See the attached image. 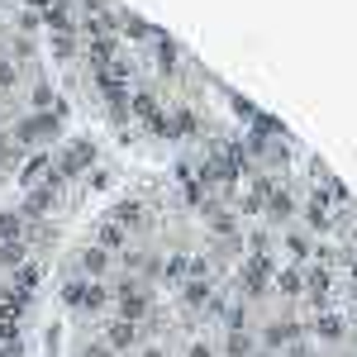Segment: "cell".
Returning <instances> with one entry per match:
<instances>
[{"instance_id": "cell-1", "label": "cell", "mask_w": 357, "mask_h": 357, "mask_svg": "<svg viewBox=\"0 0 357 357\" xmlns=\"http://www.w3.org/2000/svg\"><path fill=\"white\" fill-rule=\"evenodd\" d=\"M20 138L24 143H53L57 138V114H29L20 124Z\"/></svg>"}, {"instance_id": "cell-2", "label": "cell", "mask_w": 357, "mask_h": 357, "mask_svg": "<svg viewBox=\"0 0 357 357\" xmlns=\"http://www.w3.org/2000/svg\"><path fill=\"white\" fill-rule=\"evenodd\" d=\"M82 267H86V272H91V276H100V272H105V267H110V252H105V248H91V252H86V257H82Z\"/></svg>"}, {"instance_id": "cell-3", "label": "cell", "mask_w": 357, "mask_h": 357, "mask_svg": "<svg viewBox=\"0 0 357 357\" xmlns=\"http://www.w3.org/2000/svg\"><path fill=\"white\" fill-rule=\"evenodd\" d=\"M114 220L119 224H138L143 220V205H138V200H119V205H114Z\"/></svg>"}, {"instance_id": "cell-4", "label": "cell", "mask_w": 357, "mask_h": 357, "mask_svg": "<svg viewBox=\"0 0 357 357\" xmlns=\"http://www.w3.org/2000/svg\"><path fill=\"white\" fill-rule=\"evenodd\" d=\"M129 343H134V324H124V319L110 324V348H129Z\"/></svg>"}, {"instance_id": "cell-5", "label": "cell", "mask_w": 357, "mask_h": 357, "mask_svg": "<svg viewBox=\"0 0 357 357\" xmlns=\"http://www.w3.org/2000/svg\"><path fill=\"white\" fill-rule=\"evenodd\" d=\"M267 210H272V220H291V195L276 191L272 200H267Z\"/></svg>"}, {"instance_id": "cell-6", "label": "cell", "mask_w": 357, "mask_h": 357, "mask_svg": "<svg viewBox=\"0 0 357 357\" xmlns=\"http://www.w3.org/2000/svg\"><path fill=\"white\" fill-rule=\"evenodd\" d=\"M319 338H343V319L338 314H319Z\"/></svg>"}, {"instance_id": "cell-7", "label": "cell", "mask_w": 357, "mask_h": 357, "mask_svg": "<svg viewBox=\"0 0 357 357\" xmlns=\"http://www.w3.org/2000/svg\"><path fill=\"white\" fill-rule=\"evenodd\" d=\"M124 243V229H119V224H105V229H100V248H119Z\"/></svg>"}, {"instance_id": "cell-8", "label": "cell", "mask_w": 357, "mask_h": 357, "mask_svg": "<svg viewBox=\"0 0 357 357\" xmlns=\"http://www.w3.org/2000/svg\"><path fill=\"white\" fill-rule=\"evenodd\" d=\"M48 24H53V29H62V33H67V29H72V15H67L62 5H53V10H48Z\"/></svg>"}, {"instance_id": "cell-9", "label": "cell", "mask_w": 357, "mask_h": 357, "mask_svg": "<svg viewBox=\"0 0 357 357\" xmlns=\"http://www.w3.org/2000/svg\"><path fill=\"white\" fill-rule=\"evenodd\" d=\"M134 110H138V114H153V119H158V100H153V96H148V91H138Z\"/></svg>"}, {"instance_id": "cell-10", "label": "cell", "mask_w": 357, "mask_h": 357, "mask_svg": "<svg viewBox=\"0 0 357 357\" xmlns=\"http://www.w3.org/2000/svg\"><path fill=\"white\" fill-rule=\"evenodd\" d=\"M248 348H252V343H248L243 333L234 329V338H229V357H248Z\"/></svg>"}, {"instance_id": "cell-11", "label": "cell", "mask_w": 357, "mask_h": 357, "mask_svg": "<svg viewBox=\"0 0 357 357\" xmlns=\"http://www.w3.org/2000/svg\"><path fill=\"white\" fill-rule=\"evenodd\" d=\"M205 296H210V286H205V281H191V286H186V301H191V305H200Z\"/></svg>"}, {"instance_id": "cell-12", "label": "cell", "mask_w": 357, "mask_h": 357, "mask_svg": "<svg viewBox=\"0 0 357 357\" xmlns=\"http://www.w3.org/2000/svg\"><path fill=\"white\" fill-rule=\"evenodd\" d=\"M33 105L48 110V105H53V86H33Z\"/></svg>"}, {"instance_id": "cell-13", "label": "cell", "mask_w": 357, "mask_h": 357, "mask_svg": "<svg viewBox=\"0 0 357 357\" xmlns=\"http://www.w3.org/2000/svg\"><path fill=\"white\" fill-rule=\"evenodd\" d=\"M281 291H286V296H296V291H301V276H296V272H281Z\"/></svg>"}, {"instance_id": "cell-14", "label": "cell", "mask_w": 357, "mask_h": 357, "mask_svg": "<svg viewBox=\"0 0 357 357\" xmlns=\"http://www.w3.org/2000/svg\"><path fill=\"white\" fill-rule=\"evenodd\" d=\"M181 272H186V257H172V262H167V276H172V281H181Z\"/></svg>"}, {"instance_id": "cell-15", "label": "cell", "mask_w": 357, "mask_h": 357, "mask_svg": "<svg viewBox=\"0 0 357 357\" xmlns=\"http://www.w3.org/2000/svg\"><path fill=\"white\" fill-rule=\"evenodd\" d=\"M15 82V67H10V62H0V86H10Z\"/></svg>"}, {"instance_id": "cell-16", "label": "cell", "mask_w": 357, "mask_h": 357, "mask_svg": "<svg viewBox=\"0 0 357 357\" xmlns=\"http://www.w3.org/2000/svg\"><path fill=\"white\" fill-rule=\"evenodd\" d=\"M186 357H215V353H210L205 343H191V353H186Z\"/></svg>"}, {"instance_id": "cell-17", "label": "cell", "mask_w": 357, "mask_h": 357, "mask_svg": "<svg viewBox=\"0 0 357 357\" xmlns=\"http://www.w3.org/2000/svg\"><path fill=\"white\" fill-rule=\"evenodd\" d=\"M0 357H20V348H15V343H5V348H0Z\"/></svg>"}, {"instance_id": "cell-18", "label": "cell", "mask_w": 357, "mask_h": 357, "mask_svg": "<svg viewBox=\"0 0 357 357\" xmlns=\"http://www.w3.org/2000/svg\"><path fill=\"white\" fill-rule=\"evenodd\" d=\"M5 158H10V143H5V138H0V162H5Z\"/></svg>"}, {"instance_id": "cell-19", "label": "cell", "mask_w": 357, "mask_h": 357, "mask_svg": "<svg viewBox=\"0 0 357 357\" xmlns=\"http://www.w3.org/2000/svg\"><path fill=\"white\" fill-rule=\"evenodd\" d=\"M143 357H162V348H148V353H143Z\"/></svg>"}, {"instance_id": "cell-20", "label": "cell", "mask_w": 357, "mask_h": 357, "mask_svg": "<svg viewBox=\"0 0 357 357\" xmlns=\"http://www.w3.org/2000/svg\"><path fill=\"white\" fill-rule=\"evenodd\" d=\"M29 5H33V10H38V5H48V0H29Z\"/></svg>"}]
</instances>
